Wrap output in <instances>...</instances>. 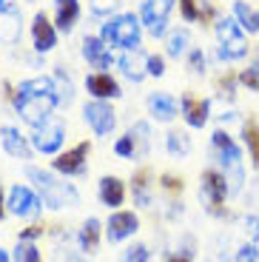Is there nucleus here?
Masks as SVG:
<instances>
[{"label":"nucleus","mask_w":259,"mask_h":262,"mask_svg":"<svg viewBox=\"0 0 259 262\" xmlns=\"http://www.w3.org/2000/svg\"><path fill=\"white\" fill-rule=\"evenodd\" d=\"M180 108H182V117H185V123L191 128H202L208 123V117H211V103L197 97V94H185Z\"/></svg>","instance_id":"nucleus-12"},{"label":"nucleus","mask_w":259,"mask_h":262,"mask_svg":"<svg viewBox=\"0 0 259 262\" xmlns=\"http://www.w3.org/2000/svg\"><path fill=\"white\" fill-rule=\"evenodd\" d=\"M140 228V220H137L134 211H117V214L109 216L105 223V234H109V243H120L125 236H131Z\"/></svg>","instance_id":"nucleus-11"},{"label":"nucleus","mask_w":259,"mask_h":262,"mask_svg":"<svg viewBox=\"0 0 259 262\" xmlns=\"http://www.w3.org/2000/svg\"><path fill=\"white\" fill-rule=\"evenodd\" d=\"M165 143H168V151L174 154V157H185V154H191V140H188L185 131H171Z\"/></svg>","instance_id":"nucleus-28"},{"label":"nucleus","mask_w":259,"mask_h":262,"mask_svg":"<svg viewBox=\"0 0 259 262\" xmlns=\"http://www.w3.org/2000/svg\"><path fill=\"white\" fill-rule=\"evenodd\" d=\"M63 137H66L63 123H52V120H49L46 125H40V128L34 131L32 143H34V148L43 151V154H57L60 145H63Z\"/></svg>","instance_id":"nucleus-10"},{"label":"nucleus","mask_w":259,"mask_h":262,"mask_svg":"<svg viewBox=\"0 0 259 262\" xmlns=\"http://www.w3.org/2000/svg\"><path fill=\"white\" fill-rule=\"evenodd\" d=\"M54 89H57V103L69 105L74 100V89H72V80L63 74V69H60L57 74H54Z\"/></svg>","instance_id":"nucleus-29"},{"label":"nucleus","mask_w":259,"mask_h":262,"mask_svg":"<svg viewBox=\"0 0 259 262\" xmlns=\"http://www.w3.org/2000/svg\"><path fill=\"white\" fill-rule=\"evenodd\" d=\"M12 259L14 262H40V251H37V245L20 239L17 248H14V254H12Z\"/></svg>","instance_id":"nucleus-30"},{"label":"nucleus","mask_w":259,"mask_h":262,"mask_svg":"<svg viewBox=\"0 0 259 262\" xmlns=\"http://www.w3.org/2000/svg\"><path fill=\"white\" fill-rule=\"evenodd\" d=\"M245 234L251 239H259V216H253V214L245 216Z\"/></svg>","instance_id":"nucleus-42"},{"label":"nucleus","mask_w":259,"mask_h":262,"mask_svg":"<svg viewBox=\"0 0 259 262\" xmlns=\"http://www.w3.org/2000/svg\"><path fill=\"white\" fill-rule=\"evenodd\" d=\"M214 151H217L220 165L225 168L228 183H233L231 191H240V185H242V151H240V145L233 143V137L228 134L225 128L214 131Z\"/></svg>","instance_id":"nucleus-3"},{"label":"nucleus","mask_w":259,"mask_h":262,"mask_svg":"<svg viewBox=\"0 0 259 262\" xmlns=\"http://www.w3.org/2000/svg\"><path fill=\"white\" fill-rule=\"evenodd\" d=\"M100 200H103V205H109V208L123 205V200H125L123 183H120L117 177H103L100 180Z\"/></svg>","instance_id":"nucleus-21"},{"label":"nucleus","mask_w":259,"mask_h":262,"mask_svg":"<svg viewBox=\"0 0 259 262\" xmlns=\"http://www.w3.org/2000/svg\"><path fill=\"white\" fill-rule=\"evenodd\" d=\"M240 83L245 85L248 92H259V60L248 66L245 72H240Z\"/></svg>","instance_id":"nucleus-32"},{"label":"nucleus","mask_w":259,"mask_h":262,"mask_svg":"<svg viewBox=\"0 0 259 262\" xmlns=\"http://www.w3.org/2000/svg\"><path fill=\"white\" fill-rule=\"evenodd\" d=\"M236 80L233 74H222L220 80H217V89H220V94H225V97H233V85H236Z\"/></svg>","instance_id":"nucleus-37"},{"label":"nucleus","mask_w":259,"mask_h":262,"mask_svg":"<svg viewBox=\"0 0 259 262\" xmlns=\"http://www.w3.org/2000/svg\"><path fill=\"white\" fill-rule=\"evenodd\" d=\"M57 262H85V259H80V256H66V259H57Z\"/></svg>","instance_id":"nucleus-44"},{"label":"nucleus","mask_w":259,"mask_h":262,"mask_svg":"<svg viewBox=\"0 0 259 262\" xmlns=\"http://www.w3.org/2000/svg\"><path fill=\"white\" fill-rule=\"evenodd\" d=\"M148 171H137V174H134V180H131V188H134V200H137V203H140V205H148L151 203V194H148Z\"/></svg>","instance_id":"nucleus-27"},{"label":"nucleus","mask_w":259,"mask_h":262,"mask_svg":"<svg viewBox=\"0 0 259 262\" xmlns=\"http://www.w3.org/2000/svg\"><path fill=\"white\" fill-rule=\"evenodd\" d=\"M242 143L248 145V154H251L253 165L259 168V120H245L242 123Z\"/></svg>","instance_id":"nucleus-24"},{"label":"nucleus","mask_w":259,"mask_h":262,"mask_svg":"<svg viewBox=\"0 0 259 262\" xmlns=\"http://www.w3.org/2000/svg\"><path fill=\"white\" fill-rule=\"evenodd\" d=\"M54 6H57V29L69 34L74 29V23H77L80 3L77 0H54Z\"/></svg>","instance_id":"nucleus-22"},{"label":"nucleus","mask_w":259,"mask_h":262,"mask_svg":"<svg viewBox=\"0 0 259 262\" xmlns=\"http://www.w3.org/2000/svg\"><path fill=\"white\" fill-rule=\"evenodd\" d=\"M40 234H43V225H32V228H26L23 234H20V239L29 243V239H34V236H40Z\"/></svg>","instance_id":"nucleus-43"},{"label":"nucleus","mask_w":259,"mask_h":262,"mask_svg":"<svg viewBox=\"0 0 259 262\" xmlns=\"http://www.w3.org/2000/svg\"><path fill=\"white\" fill-rule=\"evenodd\" d=\"M188 66H191V72L194 74H202L205 72V54H202L200 49H194V52L188 54Z\"/></svg>","instance_id":"nucleus-38"},{"label":"nucleus","mask_w":259,"mask_h":262,"mask_svg":"<svg viewBox=\"0 0 259 262\" xmlns=\"http://www.w3.org/2000/svg\"><path fill=\"white\" fill-rule=\"evenodd\" d=\"M114 151L120 154V157H137V145H134V137H131V134H125L123 140H117Z\"/></svg>","instance_id":"nucleus-33"},{"label":"nucleus","mask_w":259,"mask_h":262,"mask_svg":"<svg viewBox=\"0 0 259 262\" xmlns=\"http://www.w3.org/2000/svg\"><path fill=\"white\" fill-rule=\"evenodd\" d=\"M171 9H174V0H145L143 3L140 17H143V23L148 26V32L154 34V37H162V34H165V23H168Z\"/></svg>","instance_id":"nucleus-8"},{"label":"nucleus","mask_w":259,"mask_h":262,"mask_svg":"<svg viewBox=\"0 0 259 262\" xmlns=\"http://www.w3.org/2000/svg\"><path fill=\"white\" fill-rule=\"evenodd\" d=\"M54 105H57L54 77H32L26 83H20V89L14 92V108L34 128L49 123V114Z\"/></svg>","instance_id":"nucleus-1"},{"label":"nucleus","mask_w":259,"mask_h":262,"mask_svg":"<svg viewBox=\"0 0 259 262\" xmlns=\"http://www.w3.org/2000/svg\"><path fill=\"white\" fill-rule=\"evenodd\" d=\"M120 69H123V74H125L128 80L140 83V80L148 74V57H145L140 49H128V52L120 57Z\"/></svg>","instance_id":"nucleus-16"},{"label":"nucleus","mask_w":259,"mask_h":262,"mask_svg":"<svg viewBox=\"0 0 259 262\" xmlns=\"http://www.w3.org/2000/svg\"><path fill=\"white\" fill-rule=\"evenodd\" d=\"M128 134L134 137V145H137V157H143L145 151H148V134H151V131H148V125H145V123H137L134 128L128 131Z\"/></svg>","instance_id":"nucleus-31"},{"label":"nucleus","mask_w":259,"mask_h":262,"mask_svg":"<svg viewBox=\"0 0 259 262\" xmlns=\"http://www.w3.org/2000/svg\"><path fill=\"white\" fill-rule=\"evenodd\" d=\"M148 74L151 77H162L165 74V63H162L160 54H148Z\"/></svg>","instance_id":"nucleus-39"},{"label":"nucleus","mask_w":259,"mask_h":262,"mask_svg":"<svg viewBox=\"0 0 259 262\" xmlns=\"http://www.w3.org/2000/svg\"><path fill=\"white\" fill-rule=\"evenodd\" d=\"M97 243H100V220L89 216L83 231H80V248L91 254V251H97Z\"/></svg>","instance_id":"nucleus-25"},{"label":"nucleus","mask_w":259,"mask_h":262,"mask_svg":"<svg viewBox=\"0 0 259 262\" xmlns=\"http://www.w3.org/2000/svg\"><path fill=\"white\" fill-rule=\"evenodd\" d=\"M188 46H191V32H188V29H174V32L168 34V40H165V49H168L171 57L185 54Z\"/></svg>","instance_id":"nucleus-26"},{"label":"nucleus","mask_w":259,"mask_h":262,"mask_svg":"<svg viewBox=\"0 0 259 262\" xmlns=\"http://www.w3.org/2000/svg\"><path fill=\"white\" fill-rule=\"evenodd\" d=\"M32 37H34V49L37 52H52L54 43H57V32H54V26L49 23V17H46L43 12L34 14V23H32Z\"/></svg>","instance_id":"nucleus-14"},{"label":"nucleus","mask_w":259,"mask_h":262,"mask_svg":"<svg viewBox=\"0 0 259 262\" xmlns=\"http://www.w3.org/2000/svg\"><path fill=\"white\" fill-rule=\"evenodd\" d=\"M236 262H259V251L253 245H242L240 254H236Z\"/></svg>","instance_id":"nucleus-40"},{"label":"nucleus","mask_w":259,"mask_h":262,"mask_svg":"<svg viewBox=\"0 0 259 262\" xmlns=\"http://www.w3.org/2000/svg\"><path fill=\"white\" fill-rule=\"evenodd\" d=\"M89 151H91L89 143L74 145L72 151H66V154H60V157L54 160V168H57L60 174H83V171H85V157H89Z\"/></svg>","instance_id":"nucleus-13"},{"label":"nucleus","mask_w":259,"mask_h":262,"mask_svg":"<svg viewBox=\"0 0 259 262\" xmlns=\"http://www.w3.org/2000/svg\"><path fill=\"white\" fill-rule=\"evenodd\" d=\"M214 34L220 40V57L222 60H242L248 54L245 29L236 23V17H220L214 23Z\"/></svg>","instance_id":"nucleus-4"},{"label":"nucleus","mask_w":259,"mask_h":262,"mask_svg":"<svg viewBox=\"0 0 259 262\" xmlns=\"http://www.w3.org/2000/svg\"><path fill=\"white\" fill-rule=\"evenodd\" d=\"M9 211H12L14 216H23V220H34V216L40 214V196L34 194L32 188H26V185H14L12 191H9Z\"/></svg>","instance_id":"nucleus-7"},{"label":"nucleus","mask_w":259,"mask_h":262,"mask_svg":"<svg viewBox=\"0 0 259 262\" xmlns=\"http://www.w3.org/2000/svg\"><path fill=\"white\" fill-rule=\"evenodd\" d=\"M180 12L182 17L191 23V20H200V6H197V0H180Z\"/></svg>","instance_id":"nucleus-35"},{"label":"nucleus","mask_w":259,"mask_h":262,"mask_svg":"<svg viewBox=\"0 0 259 262\" xmlns=\"http://www.w3.org/2000/svg\"><path fill=\"white\" fill-rule=\"evenodd\" d=\"M85 89H89L91 97H97V100H109V97H120V94H123L120 85H117V80L105 72L89 74V77H85Z\"/></svg>","instance_id":"nucleus-15"},{"label":"nucleus","mask_w":259,"mask_h":262,"mask_svg":"<svg viewBox=\"0 0 259 262\" xmlns=\"http://www.w3.org/2000/svg\"><path fill=\"white\" fill-rule=\"evenodd\" d=\"M103 40L120 49H137L140 46V20L134 14H120L103 26Z\"/></svg>","instance_id":"nucleus-5"},{"label":"nucleus","mask_w":259,"mask_h":262,"mask_svg":"<svg viewBox=\"0 0 259 262\" xmlns=\"http://www.w3.org/2000/svg\"><path fill=\"white\" fill-rule=\"evenodd\" d=\"M202 194H205V200L211 203V211H214V214H222L220 205L225 203V196L231 194L225 171H217V168L202 171Z\"/></svg>","instance_id":"nucleus-6"},{"label":"nucleus","mask_w":259,"mask_h":262,"mask_svg":"<svg viewBox=\"0 0 259 262\" xmlns=\"http://www.w3.org/2000/svg\"><path fill=\"white\" fill-rule=\"evenodd\" d=\"M125 262H151V251L145 245H131L125 251Z\"/></svg>","instance_id":"nucleus-34"},{"label":"nucleus","mask_w":259,"mask_h":262,"mask_svg":"<svg viewBox=\"0 0 259 262\" xmlns=\"http://www.w3.org/2000/svg\"><path fill=\"white\" fill-rule=\"evenodd\" d=\"M0 262H9V254H6V251H0Z\"/></svg>","instance_id":"nucleus-47"},{"label":"nucleus","mask_w":259,"mask_h":262,"mask_svg":"<svg viewBox=\"0 0 259 262\" xmlns=\"http://www.w3.org/2000/svg\"><path fill=\"white\" fill-rule=\"evenodd\" d=\"M0 140H3V148H6L12 157H17V160H32V148H29L26 137H23L17 128H12V125H3V128H0Z\"/></svg>","instance_id":"nucleus-17"},{"label":"nucleus","mask_w":259,"mask_h":262,"mask_svg":"<svg viewBox=\"0 0 259 262\" xmlns=\"http://www.w3.org/2000/svg\"><path fill=\"white\" fill-rule=\"evenodd\" d=\"M3 214H6V208H3V194H0V220H3Z\"/></svg>","instance_id":"nucleus-46"},{"label":"nucleus","mask_w":259,"mask_h":262,"mask_svg":"<svg viewBox=\"0 0 259 262\" xmlns=\"http://www.w3.org/2000/svg\"><path fill=\"white\" fill-rule=\"evenodd\" d=\"M233 17H236V23H240L248 34H259V9L248 6L245 0H236V3H233Z\"/></svg>","instance_id":"nucleus-23"},{"label":"nucleus","mask_w":259,"mask_h":262,"mask_svg":"<svg viewBox=\"0 0 259 262\" xmlns=\"http://www.w3.org/2000/svg\"><path fill=\"white\" fill-rule=\"evenodd\" d=\"M29 180H34V185L40 188V194H43V203L49 205V208L60 211V208H72V205H77V191L72 188L69 183H60V180H54L49 171L43 168H26Z\"/></svg>","instance_id":"nucleus-2"},{"label":"nucleus","mask_w":259,"mask_h":262,"mask_svg":"<svg viewBox=\"0 0 259 262\" xmlns=\"http://www.w3.org/2000/svg\"><path fill=\"white\" fill-rule=\"evenodd\" d=\"M162 188L171 191V194H180V191H182V180H177L174 174H162Z\"/></svg>","instance_id":"nucleus-41"},{"label":"nucleus","mask_w":259,"mask_h":262,"mask_svg":"<svg viewBox=\"0 0 259 262\" xmlns=\"http://www.w3.org/2000/svg\"><path fill=\"white\" fill-rule=\"evenodd\" d=\"M120 6V0H91V12L94 14H111Z\"/></svg>","instance_id":"nucleus-36"},{"label":"nucleus","mask_w":259,"mask_h":262,"mask_svg":"<svg viewBox=\"0 0 259 262\" xmlns=\"http://www.w3.org/2000/svg\"><path fill=\"white\" fill-rule=\"evenodd\" d=\"M23 23L17 9H0V43H17Z\"/></svg>","instance_id":"nucleus-19"},{"label":"nucleus","mask_w":259,"mask_h":262,"mask_svg":"<svg viewBox=\"0 0 259 262\" xmlns=\"http://www.w3.org/2000/svg\"><path fill=\"white\" fill-rule=\"evenodd\" d=\"M83 114H85V123L94 128V134H111L114 131V125H117V117H114V112H111V105L105 103V100H91V103H85V108H83Z\"/></svg>","instance_id":"nucleus-9"},{"label":"nucleus","mask_w":259,"mask_h":262,"mask_svg":"<svg viewBox=\"0 0 259 262\" xmlns=\"http://www.w3.org/2000/svg\"><path fill=\"white\" fill-rule=\"evenodd\" d=\"M148 112L154 114L160 123H171V120L177 117V100L171 97V94L157 92V94H151V97H148Z\"/></svg>","instance_id":"nucleus-20"},{"label":"nucleus","mask_w":259,"mask_h":262,"mask_svg":"<svg viewBox=\"0 0 259 262\" xmlns=\"http://www.w3.org/2000/svg\"><path fill=\"white\" fill-rule=\"evenodd\" d=\"M168 262H188V256H171Z\"/></svg>","instance_id":"nucleus-45"},{"label":"nucleus","mask_w":259,"mask_h":262,"mask_svg":"<svg viewBox=\"0 0 259 262\" xmlns=\"http://www.w3.org/2000/svg\"><path fill=\"white\" fill-rule=\"evenodd\" d=\"M83 57L89 60L94 69H109L111 66V52H109L103 37H85L83 40Z\"/></svg>","instance_id":"nucleus-18"}]
</instances>
